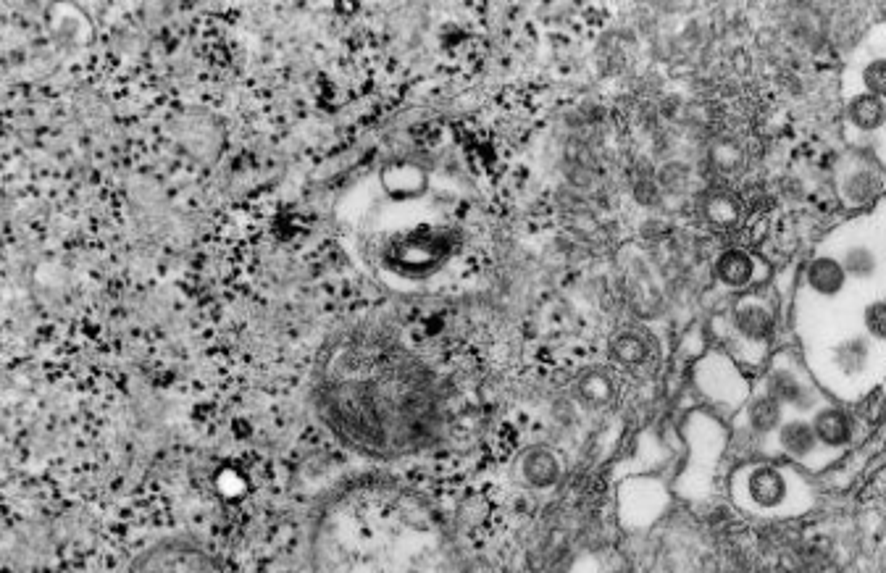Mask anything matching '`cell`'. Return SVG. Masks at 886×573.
<instances>
[{
	"mask_svg": "<svg viewBox=\"0 0 886 573\" xmlns=\"http://www.w3.org/2000/svg\"><path fill=\"white\" fill-rule=\"evenodd\" d=\"M127 573H227V568L206 545L190 537H174L137 555Z\"/></svg>",
	"mask_w": 886,
	"mask_h": 573,
	"instance_id": "2",
	"label": "cell"
},
{
	"mask_svg": "<svg viewBox=\"0 0 886 573\" xmlns=\"http://www.w3.org/2000/svg\"><path fill=\"white\" fill-rule=\"evenodd\" d=\"M860 79H863V92L886 100V56L871 58L860 71Z\"/></svg>",
	"mask_w": 886,
	"mask_h": 573,
	"instance_id": "15",
	"label": "cell"
},
{
	"mask_svg": "<svg viewBox=\"0 0 886 573\" xmlns=\"http://www.w3.org/2000/svg\"><path fill=\"white\" fill-rule=\"evenodd\" d=\"M847 121H850L852 129L858 132H879L886 124V100L876 98V95H868V92H858L852 95L850 103H847Z\"/></svg>",
	"mask_w": 886,
	"mask_h": 573,
	"instance_id": "9",
	"label": "cell"
},
{
	"mask_svg": "<svg viewBox=\"0 0 886 573\" xmlns=\"http://www.w3.org/2000/svg\"><path fill=\"white\" fill-rule=\"evenodd\" d=\"M763 392L771 395L784 411L789 408V411L797 413L805 411L816 413L823 405L821 395H818L816 387L810 384L805 371H802L800 366H794V363H776V366L768 371Z\"/></svg>",
	"mask_w": 886,
	"mask_h": 573,
	"instance_id": "3",
	"label": "cell"
},
{
	"mask_svg": "<svg viewBox=\"0 0 886 573\" xmlns=\"http://www.w3.org/2000/svg\"><path fill=\"white\" fill-rule=\"evenodd\" d=\"M863 326L873 342H884L886 345V300H873L865 305Z\"/></svg>",
	"mask_w": 886,
	"mask_h": 573,
	"instance_id": "16",
	"label": "cell"
},
{
	"mask_svg": "<svg viewBox=\"0 0 886 573\" xmlns=\"http://www.w3.org/2000/svg\"><path fill=\"white\" fill-rule=\"evenodd\" d=\"M784 408H781L771 395L760 392L758 397H752V403L747 405V424L755 434H773L779 432V426L784 424Z\"/></svg>",
	"mask_w": 886,
	"mask_h": 573,
	"instance_id": "12",
	"label": "cell"
},
{
	"mask_svg": "<svg viewBox=\"0 0 886 573\" xmlns=\"http://www.w3.org/2000/svg\"><path fill=\"white\" fill-rule=\"evenodd\" d=\"M716 274L726 287L731 290H742V287H750L755 282V276H758V261L752 258L750 253L745 250H726L721 253L716 263Z\"/></svg>",
	"mask_w": 886,
	"mask_h": 573,
	"instance_id": "10",
	"label": "cell"
},
{
	"mask_svg": "<svg viewBox=\"0 0 886 573\" xmlns=\"http://www.w3.org/2000/svg\"><path fill=\"white\" fill-rule=\"evenodd\" d=\"M776 445L787 458L797 460V463H810L813 458L823 453L821 442L816 437V429L810 424L808 418H787L784 424L779 426L776 432Z\"/></svg>",
	"mask_w": 886,
	"mask_h": 573,
	"instance_id": "6",
	"label": "cell"
},
{
	"mask_svg": "<svg viewBox=\"0 0 886 573\" xmlns=\"http://www.w3.org/2000/svg\"><path fill=\"white\" fill-rule=\"evenodd\" d=\"M847 282H850V276L844 271L842 261L834 255H818L805 269V284L810 287V292H816L818 298H837L844 292Z\"/></svg>",
	"mask_w": 886,
	"mask_h": 573,
	"instance_id": "8",
	"label": "cell"
},
{
	"mask_svg": "<svg viewBox=\"0 0 886 573\" xmlns=\"http://www.w3.org/2000/svg\"><path fill=\"white\" fill-rule=\"evenodd\" d=\"M311 403L337 442L374 458L403 453L429 434L424 376L376 326L329 337L313 366Z\"/></svg>",
	"mask_w": 886,
	"mask_h": 573,
	"instance_id": "1",
	"label": "cell"
},
{
	"mask_svg": "<svg viewBox=\"0 0 886 573\" xmlns=\"http://www.w3.org/2000/svg\"><path fill=\"white\" fill-rule=\"evenodd\" d=\"M810 424L816 429L823 450H831V453H842L844 447H850L855 439V418L850 416V411L837 408V405H821L810 418Z\"/></svg>",
	"mask_w": 886,
	"mask_h": 573,
	"instance_id": "5",
	"label": "cell"
},
{
	"mask_svg": "<svg viewBox=\"0 0 886 573\" xmlns=\"http://www.w3.org/2000/svg\"><path fill=\"white\" fill-rule=\"evenodd\" d=\"M747 495L760 510H776L792 497V479L784 468L755 466L747 476Z\"/></svg>",
	"mask_w": 886,
	"mask_h": 573,
	"instance_id": "4",
	"label": "cell"
},
{
	"mask_svg": "<svg viewBox=\"0 0 886 573\" xmlns=\"http://www.w3.org/2000/svg\"><path fill=\"white\" fill-rule=\"evenodd\" d=\"M879 192H881V177L876 171L860 166V169L844 174L842 198L847 206H865V203H871L873 198H879Z\"/></svg>",
	"mask_w": 886,
	"mask_h": 573,
	"instance_id": "11",
	"label": "cell"
},
{
	"mask_svg": "<svg viewBox=\"0 0 886 573\" xmlns=\"http://www.w3.org/2000/svg\"><path fill=\"white\" fill-rule=\"evenodd\" d=\"M871 363V342L863 337H852L834 347V368L844 376H858Z\"/></svg>",
	"mask_w": 886,
	"mask_h": 573,
	"instance_id": "13",
	"label": "cell"
},
{
	"mask_svg": "<svg viewBox=\"0 0 886 573\" xmlns=\"http://www.w3.org/2000/svg\"><path fill=\"white\" fill-rule=\"evenodd\" d=\"M526 476L532 479L534 484H550L555 482V476H558V466H555V460L550 455H532V458L526 460Z\"/></svg>",
	"mask_w": 886,
	"mask_h": 573,
	"instance_id": "17",
	"label": "cell"
},
{
	"mask_svg": "<svg viewBox=\"0 0 886 573\" xmlns=\"http://www.w3.org/2000/svg\"><path fill=\"white\" fill-rule=\"evenodd\" d=\"M847 271L850 279H858V282H868L876 276L879 271V258L873 253L871 248H865V245H852V248L844 250V255L839 258Z\"/></svg>",
	"mask_w": 886,
	"mask_h": 573,
	"instance_id": "14",
	"label": "cell"
},
{
	"mask_svg": "<svg viewBox=\"0 0 886 573\" xmlns=\"http://www.w3.org/2000/svg\"><path fill=\"white\" fill-rule=\"evenodd\" d=\"M734 329H737L742 337H745L750 345H766L768 340L776 332V319L768 305L758 303V300H745L734 308Z\"/></svg>",
	"mask_w": 886,
	"mask_h": 573,
	"instance_id": "7",
	"label": "cell"
}]
</instances>
